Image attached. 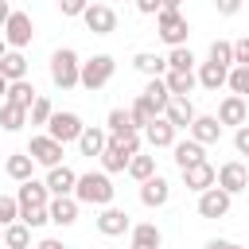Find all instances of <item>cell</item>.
I'll list each match as a JSON object with an SVG mask.
<instances>
[{"label":"cell","mask_w":249,"mask_h":249,"mask_svg":"<svg viewBox=\"0 0 249 249\" xmlns=\"http://www.w3.org/2000/svg\"><path fill=\"white\" fill-rule=\"evenodd\" d=\"M4 54H8V43H4V35H0V58H4Z\"/></svg>","instance_id":"db71d44e"},{"label":"cell","mask_w":249,"mask_h":249,"mask_svg":"<svg viewBox=\"0 0 249 249\" xmlns=\"http://www.w3.org/2000/svg\"><path fill=\"white\" fill-rule=\"evenodd\" d=\"M105 124H109V140H128V136H136V124H132L128 109H113Z\"/></svg>","instance_id":"cb8c5ba5"},{"label":"cell","mask_w":249,"mask_h":249,"mask_svg":"<svg viewBox=\"0 0 249 249\" xmlns=\"http://www.w3.org/2000/svg\"><path fill=\"white\" fill-rule=\"evenodd\" d=\"M0 78H4V82L27 78V58H23V51H8V54L0 58Z\"/></svg>","instance_id":"83f0119b"},{"label":"cell","mask_w":249,"mask_h":249,"mask_svg":"<svg viewBox=\"0 0 249 249\" xmlns=\"http://www.w3.org/2000/svg\"><path fill=\"white\" fill-rule=\"evenodd\" d=\"M230 93L237 97H249V66H230V78H226Z\"/></svg>","instance_id":"74e56055"},{"label":"cell","mask_w":249,"mask_h":249,"mask_svg":"<svg viewBox=\"0 0 249 249\" xmlns=\"http://www.w3.org/2000/svg\"><path fill=\"white\" fill-rule=\"evenodd\" d=\"M128 117H132V124H136V132H140V128H148V124H152L160 113H156V109H152L144 97H136V101H132V109H128Z\"/></svg>","instance_id":"d590c367"},{"label":"cell","mask_w":249,"mask_h":249,"mask_svg":"<svg viewBox=\"0 0 249 249\" xmlns=\"http://www.w3.org/2000/svg\"><path fill=\"white\" fill-rule=\"evenodd\" d=\"M128 160H132V156H128V152L117 144V140H109V144H105V152H101V167H105V175L124 171V167H128Z\"/></svg>","instance_id":"4316f807"},{"label":"cell","mask_w":249,"mask_h":249,"mask_svg":"<svg viewBox=\"0 0 249 249\" xmlns=\"http://www.w3.org/2000/svg\"><path fill=\"white\" fill-rule=\"evenodd\" d=\"M4 97H8V82L0 78V101H4Z\"/></svg>","instance_id":"f5cc1de1"},{"label":"cell","mask_w":249,"mask_h":249,"mask_svg":"<svg viewBox=\"0 0 249 249\" xmlns=\"http://www.w3.org/2000/svg\"><path fill=\"white\" fill-rule=\"evenodd\" d=\"M167 198H171V187H167L163 175H152V179L140 183V202H144V206H163Z\"/></svg>","instance_id":"ac0fdd59"},{"label":"cell","mask_w":249,"mask_h":249,"mask_svg":"<svg viewBox=\"0 0 249 249\" xmlns=\"http://www.w3.org/2000/svg\"><path fill=\"white\" fill-rule=\"evenodd\" d=\"M233 66H249V39L233 43Z\"/></svg>","instance_id":"ee69618b"},{"label":"cell","mask_w":249,"mask_h":249,"mask_svg":"<svg viewBox=\"0 0 249 249\" xmlns=\"http://www.w3.org/2000/svg\"><path fill=\"white\" fill-rule=\"evenodd\" d=\"M82 19H86V27H89L93 35H113V31H117V12H113L109 4H89V8L82 12Z\"/></svg>","instance_id":"9c48e42d"},{"label":"cell","mask_w":249,"mask_h":249,"mask_svg":"<svg viewBox=\"0 0 249 249\" xmlns=\"http://www.w3.org/2000/svg\"><path fill=\"white\" fill-rule=\"evenodd\" d=\"M245 171H249V163H245Z\"/></svg>","instance_id":"6f0895ef"},{"label":"cell","mask_w":249,"mask_h":249,"mask_svg":"<svg viewBox=\"0 0 249 249\" xmlns=\"http://www.w3.org/2000/svg\"><path fill=\"white\" fill-rule=\"evenodd\" d=\"M160 4H163L160 12H179V4H183V0H160Z\"/></svg>","instance_id":"681fc988"},{"label":"cell","mask_w":249,"mask_h":249,"mask_svg":"<svg viewBox=\"0 0 249 249\" xmlns=\"http://www.w3.org/2000/svg\"><path fill=\"white\" fill-rule=\"evenodd\" d=\"M132 66H136L140 74H148V78H163V74H167V58H160V54H152V51H140V54L132 58Z\"/></svg>","instance_id":"1f68e13d"},{"label":"cell","mask_w":249,"mask_h":249,"mask_svg":"<svg viewBox=\"0 0 249 249\" xmlns=\"http://www.w3.org/2000/svg\"><path fill=\"white\" fill-rule=\"evenodd\" d=\"M35 97H39V93H35V86H31L27 78H19V82H8V97H4L8 105H19V109H31V105H35Z\"/></svg>","instance_id":"603a6c76"},{"label":"cell","mask_w":249,"mask_h":249,"mask_svg":"<svg viewBox=\"0 0 249 249\" xmlns=\"http://www.w3.org/2000/svg\"><path fill=\"white\" fill-rule=\"evenodd\" d=\"M78 70H82V58L70 51V47H58L51 54V82L58 89H74L78 86Z\"/></svg>","instance_id":"7a4b0ae2"},{"label":"cell","mask_w":249,"mask_h":249,"mask_svg":"<svg viewBox=\"0 0 249 249\" xmlns=\"http://www.w3.org/2000/svg\"><path fill=\"white\" fill-rule=\"evenodd\" d=\"M160 245H163V237H160L156 222H140V226H132V245H128V249H160Z\"/></svg>","instance_id":"f1b7e54d"},{"label":"cell","mask_w":249,"mask_h":249,"mask_svg":"<svg viewBox=\"0 0 249 249\" xmlns=\"http://www.w3.org/2000/svg\"><path fill=\"white\" fill-rule=\"evenodd\" d=\"M89 8V0H58V12L62 16H82Z\"/></svg>","instance_id":"7bdbcfd3"},{"label":"cell","mask_w":249,"mask_h":249,"mask_svg":"<svg viewBox=\"0 0 249 249\" xmlns=\"http://www.w3.org/2000/svg\"><path fill=\"white\" fill-rule=\"evenodd\" d=\"M12 222H19V202L12 195H0V230L12 226Z\"/></svg>","instance_id":"60d3db41"},{"label":"cell","mask_w":249,"mask_h":249,"mask_svg":"<svg viewBox=\"0 0 249 249\" xmlns=\"http://www.w3.org/2000/svg\"><path fill=\"white\" fill-rule=\"evenodd\" d=\"M47 214H51L54 226H74V222H78V198H74V195L51 198V202H47Z\"/></svg>","instance_id":"4fadbf2b"},{"label":"cell","mask_w":249,"mask_h":249,"mask_svg":"<svg viewBox=\"0 0 249 249\" xmlns=\"http://www.w3.org/2000/svg\"><path fill=\"white\" fill-rule=\"evenodd\" d=\"M187 132H191V140H198V144L206 148V144H214V140L222 136V124H218V117H195Z\"/></svg>","instance_id":"44dd1931"},{"label":"cell","mask_w":249,"mask_h":249,"mask_svg":"<svg viewBox=\"0 0 249 249\" xmlns=\"http://www.w3.org/2000/svg\"><path fill=\"white\" fill-rule=\"evenodd\" d=\"M97 230H101L105 237H121V233L132 230V222H128L124 210H117V206H101V214H97Z\"/></svg>","instance_id":"8fae6325"},{"label":"cell","mask_w":249,"mask_h":249,"mask_svg":"<svg viewBox=\"0 0 249 249\" xmlns=\"http://www.w3.org/2000/svg\"><path fill=\"white\" fill-rule=\"evenodd\" d=\"M132 4H136V12H144V16H160V8H163L160 0H132Z\"/></svg>","instance_id":"7dc6e473"},{"label":"cell","mask_w":249,"mask_h":249,"mask_svg":"<svg viewBox=\"0 0 249 249\" xmlns=\"http://www.w3.org/2000/svg\"><path fill=\"white\" fill-rule=\"evenodd\" d=\"M12 16V8H8V0H0V27H4V19Z\"/></svg>","instance_id":"816d5d0a"},{"label":"cell","mask_w":249,"mask_h":249,"mask_svg":"<svg viewBox=\"0 0 249 249\" xmlns=\"http://www.w3.org/2000/svg\"><path fill=\"white\" fill-rule=\"evenodd\" d=\"M47 191H51V198H58V195H74V183H78V175L66 167V163H58V167H51L47 171Z\"/></svg>","instance_id":"9a60e30c"},{"label":"cell","mask_w":249,"mask_h":249,"mask_svg":"<svg viewBox=\"0 0 249 249\" xmlns=\"http://www.w3.org/2000/svg\"><path fill=\"white\" fill-rule=\"evenodd\" d=\"M206 62H218V66H233V43H226V39H214L210 43V54H206Z\"/></svg>","instance_id":"8d00e7d4"},{"label":"cell","mask_w":249,"mask_h":249,"mask_svg":"<svg viewBox=\"0 0 249 249\" xmlns=\"http://www.w3.org/2000/svg\"><path fill=\"white\" fill-rule=\"evenodd\" d=\"M171 152H175L179 171H187V167H195V163H202V160H206V148H202L198 140H179V144H171Z\"/></svg>","instance_id":"d6986e66"},{"label":"cell","mask_w":249,"mask_h":249,"mask_svg":"<svg viewBox=\"0 0 249 249\" xmlns=\"http://www.w3.org/2000/svg\"><path fill=\"white\" fill-rule=\"evenodd\" d=\"M163 86H167L171 97H187V93L198 86V78H195V70H167V74H163Z\"/></svg>","instance_id":"ffe728a7"},{"label":"cell","mask_w":249,"mask_h":249,"mask_svg":"<svg viewBox=\"0 0 249 249\" xmlns=\"http://www.w3.org/2000/svg\"><path fill=\"white\" fill-rule=\"evenodd\" d=\"M27 156L39 163V167H58L62 163V144L58 140H51V136H31V144H27Z\"/></svg>","instance_id":"52a82bcc"},{"label":"cell","mask_w":249,"mask_h":249,"mask_svg":"<svg viewBox=\"0 0 249 249\" xmlns=\"http://www.w3.org/2000/svg\"><path fill=\"white\" fill-rule=\"evenodd\" d=\"M19 222H23L27 230H39V226L51 222V214H47V206H27V210H19Z\"/></svg>","instance_id":"ab89813d"},{"label":"cell","mask_w":249,"mask_h":249,"mask_svg":"<svg viewBox=\"0 0 249 249\" xmlns=\"http://www.w3.org/2000/svg\"><path fill=\"white\" fill-rule=\"evenodd\" d=\"M23 124H27V109L0 101V128H4V132H19Z\"/></svg>","instance_id":"d6a6232c"},{"label":"cell","mask_w":249,"mask_h":249,"mask_svg":"<svg viewBox=\"0 0 249 249\" xmlns=\"http://www.w3.org/2000/svg\"><path fill=\"white\" fill-rule=\"evenodd\" d=\"M160 117H163V109H167V101H171V93H167V86H163V78H148V86H144V93H140Z\"/></svg>","instance_id":"f546056e"},{"label":"cell","mask_w":249,"mask_h":249,"mask_svg":"<svg viewBox=\"0 0 249 249\" xmlns=\"http://www.w3.org/2000/svg\"><path fill=\"white\" fill-rule=\"evenodd\" d=\"M113 179L105 175V171H86V175H78V183H74V198H78V206H109L113 202Z\"/></svg>","instance_id":"6da1fadb"},{"label":"cell","mask_w":249,"mask_h":249,"mask_svg":"<svg viewBox=\"0 0 249 249\" xmlns=\"http://www.w3.org/2000/svg\"><path fill=\"white\" fill-rule=\"evenodd\" d=\"M195 78H198V86H202V89H214V93H218V89L226 86V78H230V70H226V66H218V62H202Z\"/></svg>","instance_id":"7402d4cb"},{"label":"cell","mask_w":249,"mask_h":249,"mask_svg":"<svg viewBox=\"0 0 249 249\" xmlns=\"http://www.w3.org/2000/svg\"><path fill=\"white\" fill-rule=\"evenodd\" d=\"M0 241H4V230H0Z\"/></svg>","instance_id":"9f6ffc18"},{"label":"cell","mask_w":249,"mask_h":249,"mask_svg":"<svg viewBox=\"0 0 249 249\" xmlns=\"http://www.w3.org/2000/svg\"><path fill=\"white\" fill-rule=\"evenodd\" d=\"M16 202H19V210H27V206H47V202H51V191H47L43 179H27V183H19Z\"/></svg>","instance_id":"2e32d148"},{"label":"cell","mask_w":249,"mask_h":249,"mask_svg":"<svg viewBox=\"0 0 249 249\" xmlns=\"http://www.w3.org/2000/svg\"><path fill=\"white\" fill-rule=\"evenodd\" d=\"M156 31L167 47H187V35H191V23L183 12H160L156 16Z\"/></svg>","instance_id":"277c9868"},{"label":"cell","mask_w":249,"mask_h":249,"mask_svg":"<svg viewBox=\"0 0 249 249\" xmlns=\"http://www.w3.org/2000/svg\"><path fill=\"white\" fill-rule=\"evenodd\" d=\"M4 171H8L16 183H27V179H35V175H31V171H35V160H31L27 152H16V156H8Z\"/></svg>","instance_id":"4dcf8cb0"},{"label":"cell","mask_w":249,"mask_h":249,"mask_svg":"<svg viewBox=\"0 0 249 249\" xmlns=\"http://www.w3.org/2000/svg\"><path fill=\"white\" fill-rule=\"evenodd\" d=\"M35 249H66V245H62V241H58V237H43V241H39V245H35Z\"/></svg>","instance_id":"c3c4849f"},{"label":"cell","mask_w":249,"mask_h":249,"mask_svg":"<svg viewBox=\"0 0 249 249\" xmlns=\"http://www.w3.org/2000/svg\"><path fill=\"white\" fill-rule=\"evenodd\" d=\"M202 249H226V241H222V237H210V241H206Z\"/></svg>","instance_id":"f907efd6"},{"label":"cell","mask_w":249,"mask_h":249,"mask_svg":"<svg viewBox=\"0 0 249 249\" xmlns=\"http://www.w3.org/2000/svg\"><path fill=\"white\" fill-rule=\"evenodd\" d=\"M214 179H218V171H214L206 160L183 171V183H187V191H198V195H202V191H210V187H214Z\"/></svg>","instance_id":"e0dca14e"},{"label":"cell","mask_w":249,"mask_h":249,"mask_svg":"<svg viewBox=\"0 0 249 249\" xmlns=\"http://www.w3.org/2000/svg\"><path fill=\"white\" fill-rule=\"evenodd\" d=\"M226 249H241V245H233V241H226Z\"/></svg>","instance_id":"11a10c76"},{"label":"cell","mask_w":249,"mask_h":249,"mask_svg":"<svg viewBox=\"0 0 249 249\" xmlns=\"http://www.w3.org/2000/svg\"><path fill=\"white\" fill-rule=\"evenodd\" d=\"M31 39H35L31 16H27V12H12V16L4 19V43H8V51H23Z\"/></svg>","instance_id":"5b68a950"},{"label":"cell","mask_w":249,"mask_h":249,"mask_svg":"<svg viewBox=\"0 0 249 249\" xmlns=\"http://www.w3.org/2000/svg\"><path fill=\"white\" fill-rule=\"evenodd\" d=\"M124 171H128V175H132L136 183H144V179H152V175H156V160H152V156H140V152H136V156L128 160V167H124Z\"/></svg>","instance_id":"836d02e7"},{"label":"cell","mask_w":249,"mask_h":249,"mask_svg":"<svg viewBox=\"0 0 249 249\" xmlns=\"http://www.w3.org/2000/svg\"><path fill=\"white\" fill-rule=\"evenodd\" d=\"M4 245H8V249H27V245H31V230H27L23 222L4 226Z\"/></svg>","instance_id":"e575fe53"},{"label":"cell","mask_w":249,"mask_h":249,"mask_svg":"<svg viewBox=\"0 0 249 249\" xmlns=\"http://www.w3.org/2000/svg\"><path fill=\"white\" fill-rule=\"evenodd\" d=\"M198 214H202V218H226V214H230V195H226L222 187L202 191V195H198Z\"/></svg>","instance_id":"30bf717a"},{"label":"cell","mask_w":249,"mask_h":249,"mask_svg":"<svg viewBox=\"0 0 249 249\" xmlns=\"http://www.w3.org/2000/svg\"><path fill=\"white\" fill-rule=\"evenodd\" d=\"M245 97H237V93H230V97H222V105H218V124L226 128V124H233V128H241L245 124Z\"/></svg>","instance_id":"5bb4252c"},{"label":"cell","mask_w":249,"mask_h":249,"mask_svg":"<svg viewBox=\"0 0 249 249\" xmlns=\"http://www.w3.org/2000/svg\"><path fill=\"white\" fill-rule=\"evenodd\" d=\"M191 66H195L191 47H171V54H167V70H191Z\"/></svg>","instance_id":"f35d334b"},{"label":"cell","mask_w":249,"mask_h":249,"mask_svg":"<svg viewBox=\"0 0 249 249\" xmlns=\"http://www.w3.org/2000/svg\"><path fill=\"white\" fill-rule=\"evenodd\" d=\"M113 70H117L113 54H93V58H86V62H82V70H78V86H86V89L93 93V89L109 86Z\"/></svg>","instance_id":"3957f363"},{"label":"cell","mask_w":249,"mask_h":249,"mask_svg":"<svg viewBox=\"0 0 249 249\" xmlns=\"http://www.w3.org/2000/svg\"><path fill=\"white\" fill-rule=\"evenodd\" d=\"M144 136H148L152 148H171V144H175V128L167 124V117H156V121L144 128Z\"/></svg>","instance_id":"d4e9b609"},{"label":"cell","mask_w":249,"mask_h":249,"mask_svg":"<svg viewBox=\"0 0 249 249\" xmlns=\"http://www.w3.org/2000/svg\"><path fill=\"white\" fill-rule=\"evenodd\" d=\"M233 148H237L241 156H249V124H241V128L233 132Z\"/></svg>","instance_id":"f6af8a7d"},{"label":"cell","mask_w":249,"mask_h":249,"mask_svg":"<svg viewBox=\"0 0 249 249\" xmlns=\"http://www.w3.org/2000/svg\"><path fill=\"white\" fill-rule=\"evenodd\" d=\"M214 187H222L230 198H233L237 191H245V187H249V171H245V163H241V160H230V163H222V167H218V179H214Z\"/></svg>","instance_id":"ba28073f"},{"label":"cell","mask_w":249,"mask_h":249,"mask_svg":"<svg viewBox=\"0 0 249 249\" xmlns=\"http://www.w3.org/2000/svg\"><path fill=\"white\" fill-rule=\"evenodd\" d=\"M105 144H109V132H101V128H93V124H86V128H82V136H78L82 156H101V152H105Z\"/></svg>","instance_id":"484cf974"},{"label":"cell","mask_w":249,"mask_h":249,"mask_svg":"<svg viewBox=\"0 0 249 249\" xmlns=\"http://www.w3.org/2000/svg\"><path fill=\"white\" fill-rule=\"evenodd\" d=\"M82 117L78 113H51V121H47V136L51 140H58V144H70V140H78L82 136Z\"/></svg>","instance_id":"8992f818"},{"label":"cell","mask_w":249,"mask_h":249,"mask_svg":"<svg viewBox=\"0 0 249 249\" xmlns=\"http://www.w3.org/2000/svg\"><path fill=\"white\" fill-rule=\"evenodd\" d=\"M163 117H167V124L179 132V128H191V121H195L198 113H195L191 97H171V101H167V109H163Z\"/></svg>","instance_id":"7c38bea8"},{"label":"cell","mask_w":249,"mask_h":249,"mask_svg":"<svg viewBox=\"0 0 249 249\" xmlns=\"http://www.w3.org/2000/svg\"><path fill=\"white\" fill-rule=\"evenodd\" d=\"M214 8H218V16H237L241 0H214Z\"/></svg>","instance_id":"bcb514c9"},{"label":"cell","mask_w":249,"mask_h":249,"mask_svg":"<svg viewBox=\"0 0 249 249\" xmlns=\"http://www.w3.org/2000/svg\"><path fill=\"white\" fill-rule=\"evenodd\" d=\"M27 113H31V124H47L54 109H51V101H47V97H35V105H31Z\"/></svg>","instance_id":"b9f144b4"}]
</instances>
